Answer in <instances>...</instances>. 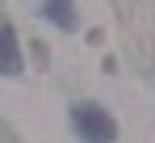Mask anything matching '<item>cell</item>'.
I'll return each mask as SVG.
<instances>
[{
	"mask_svg": "<svg viewBox=\"0 0 155 143\" xmlns=\"http://www.w3.org/2000/svg\"><path fill=\"white\" fill-rule=\"evenodd\" d=\"M71 122H76L80 139H88V143H113L117 139V122L109 118L101 105H76L71 110Z\"/></svg>",
	"mask_w": 155,
	"mask_h": 143,
	"instance_id": "obj_1",
	"label": "cell"
},
{
	"mask_svg": "<svg viewBox=\"0 0 155 143\" xmlns=\"http://www.w3.org/2000/svg\"><path fill=\"white\" fill-rule=\"evenodd\" d=\"M0 72L4 76H17L21 72V47H17V34L8 25H0Z\"/></svg>",
	"mask_w": 155,
	"mask_h": 143,
	"instance_id": "obj_2",
	"label": "cell"
},
{
	"mask_svg": "<svg viewBox=\"0 0 155 143\" xmlns=\"http://www.w3.org/2000/svg\"><path fill=\"white\" fill-rule=\"evenodd\" d=\"M42 13H46L59 30H76V9H71V0H42Z\"/></svg>",
	"mask_w": 155,
	"mask_h": 143,
	"instance_id": "obj_3",
	"label": "cell"
}]
</instances>
